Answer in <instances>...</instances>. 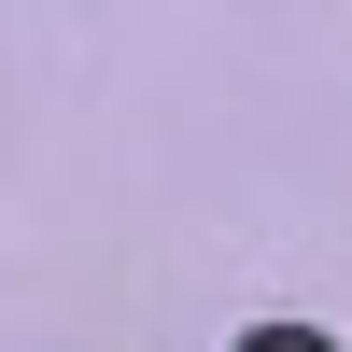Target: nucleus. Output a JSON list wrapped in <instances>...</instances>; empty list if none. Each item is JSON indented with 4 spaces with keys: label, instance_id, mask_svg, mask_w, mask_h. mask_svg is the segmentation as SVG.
<instances>
[{
    "label": "nucleus",
    "instance_id": "f257e3e1",
    "mask_svg": "<svg viewBox=\"0 0 352 352\" xmlns=\"http://www.w3.org/2000/svg\"><path fill=\"white\" fill-rule=\"evenodd\" d=\"M240 352H338V338H310V324H254Z\"/></svg>",
    "mask_w": 352,
    "mask_h": 352
}]
</instances>
